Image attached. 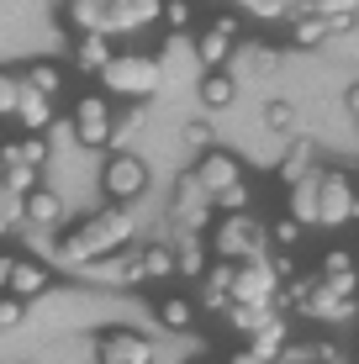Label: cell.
Segmentation results:
<instances>
[{"label": "cell", "instance_id": "1", "mask_svg": "<svg viewBox=\"0 0 359 364\" xmlns=\"http://www.w3.org/2000/svg\"><path fill=\"white\" fill-rule=\"evenodd\" d=\"M132 232H138L132 206H101L95 217H85L74 232L58 237V259H64V264H95V259L122 254Z\"/></svg>", "mask_w": 359, "mask_h": 364}, {"label": "cell", "instance_id": "2", "mask_svg": "<svg viewBox=\"0 0 359 364\" xmlns=\"http://www.w3.org/2000/svg\"><path fill=\"white\" fill-rule=\"evenodd\" d=\"M264 228H259L254 217H217L212 228H206V254L217 259V264H259L264 259Z\"/></svg>", "mask_w": 359, "mask_h": 364}, {"label": "cell", "instance_id": "3", "mask_svg": "<svg viewBox=\"0 0 359 364\" xmlns=\"http://www.w3.org/2000/svg\"><path fill=\"white\" fill-rule=\"evenodd\" d=\"M101 85L111 95L143 100V95H154L159 85H164V69H159V58H148V53H111V64L101 69Z\"/></svg>", "mask_w": 359, "mask_h": 364}, {"label": "cell", "instance_id": "4", "mask_svg": "<svg viewBox=\"0 0 359 364\" xmlns=\"http://www.w3.org/2000/svg\"><path fill=\"white\" fill-rule=\"evenodd\" d=\"M101 191L111 196V206H132V200L148 191V164H143L138 154H127V148L111 154L106 169H101Z\"/></svg>", "mask_w": 359, "mask_h": 364}, {"label": "cell", "instance_id": "5", "mask_svg": "<svg viewBox=\"0 0 359 364\" xmlns=\"http://www.w3.org/2000/svg\"><path fill=\"white\" fill-rule=\"evenodd\" d=\"M354 217H359V196H354L349 174H338V169L317 174V222L323 228H349Z\"/></svg>", "mask_w": 359, "mask_h": 364}, {"label": "cell", "instance_id": "6", "mask_svg": "<svg viewBox=\"0 0 359 364\" xmlns=\"http://www.w3.org/2000/svg\"><path fill=\"white\" fill-rule=\"evenodd\" d=\"M275 274L269 264L259 259V264H232V280H227V306H264L275 311Z\"/></svg>", "mask_w": 359, "mask_h": 364}, {"label": "cell", "instance_id": "7", "mask_svg": "<svg viewBox=\"0 0 359 364\" xmlns=\"http://www.w3.org/2000/svg\"><path fill=\"white\" fill-rule=\"evenodd\" d=\"M191 48H195V58L206 64V74H222V69H227V58H232V48H238V16H232V11L212 16Z\"/></svg>", "mask_w": 359, "mask_h": 364}, {"label": "cell", "instance_id": "8", "mask_svg": "<svg viewBox=\"0 0 359 364\" xmlns=\"http://www.w3.org/2000/svg\"><path fill=\"white\" fill-rule=\"evenodd\" d=\"M169 217L185 228V237H201L206 228H212V196L195 185V174H180L175 185V206H169Z\"/></svg>", "mask_w": 359, "mask_h": 364}, {"label": "cell", "instance_id": "9", "mask_svg": "<svg viewBox=\"0 0 359 364\" xmlns=\"http://www.w3.org/2000/svg\"><path fill=\"white\" fill-rule=\"evenodd\" d=\"M69 117H74V137H80L85 148H106V143H117V117H111L106 95H85L80 106L69 111Z\"/></svg>", "mask_w": 359, "mask_h": 364}, {"label": "cell", "instance_id": "10", "mask_svg": "<svg viewBox=\"0 0 359 364\" xmlns=\"http://www.w3.org/2000/svg\"><path fill=\"white\" fill-rule=\"evenodd\" d=\"M195 174V185H201L206 196H222V191H232V185H243V164L232 154H222V148H212V154H201V164L191 169Z\"/></svg>", "mask_w": 359, "mask_h": 364}, {"label": "cell", "instance_id": "11", "mask_svg": "<svg viewBox=\"0 0 359 364\" xmlns=\"http://www.w3.org/2000/svg\"><path fill=\"white\" fill-rule=\"evenodd\" d=\"M95 354H101V364H154V343L138 333H101L95 338Z\"/></svg>", "mask_w": 359, "mask_h": 364}, {"label": "cell", "instance_id": "12", "mask_svg": "<svg viewBox=\"0 0 359 364\" xmlns=\"http://www.w3.org/2000/svg\"><path fill=\"white\" fill-rule=\"evenodd\" d=\"M48 285H53V274H48V264H37V259H11V280H6V296L11 301H37L48 296Z\"/></svg>", "mask_w": 359, "mask_h": 364}, {"label": "cell", "instance_id": "13", "mask_svg": "<svg viewBox=\"0 0 359 364\" xmlns=\"http://www.w3.org/2000/svg\"><path fill=\"white\" fill-rule=\"evenodd\" d=\"M317 174V148H312V137H291V148L280 154V164H275V180L286 185H301V180H312Z\"/></svg>", "mask_w": 359, "mask_h": 364}, {"label": "cell", "instance_id": "14", "mask_svg": "<svg viewBox=\"0 0 359 364\" xmlns=\"http://www.w3.org/2000/svg\"><path fill=\"white\" fill-rule=\"evenodd\" d=\"M148 21H159L154 0H106V37L138 32V27H148Z\"/></svg>", "mask_w": 359, "mask_h": 364}, {"label": "cell", "instance_id": "15", "mask_svg": "<svg viewBox=\"0 0 359 364\" xmlns=\"http://www.w3.org/2000/svg\"><path fill=\"white\" fill-rule=\"evenodd\" d=\"M21 127V137H43L48 127H53V100L32 95L27 85H21V100H16V117H11Z\"/></svg>", "mask_w": 359, "mask_h": 364}, {"label": "cell", "instance_id": "16", "mask_svg": "<svg viewBox=\"0 0 359 364\" xmlns=\"http://www.w3.org/2000/svg\"><path fill=\"white\" fill-rule=\"evenodd\" d=\"M249 348H254V354L264 359V364H280V354L291 348V317H280V311H275V317H269L264 328L249 338Z\"/></svg>", "mask_w": 359, "mask_h": 364}, {"label": "cell", "instance_id": "17", "mask_svg": "<svg viewBox=\"0 0 359 364\" xmlns=\"http://www.w3.org/2000/svg\"><path fill=\"white\" fill-rule=\"evenodd\" d=\"M64 21L80 37H106V0H69L64 6Z\"/></svg>", "mask_w": 359, "mask_h": 364}, {"label": "cell", "instance_id": "18", "mask_svg": "<svg viewBox=\"0 0 359 364\" xmlns=\"http://www.w3.org/2000/svg\"><path fill=\"white\" fill-rule=\"evenodd\" d=\"M21 217H27L32 228H58V222H64V196H53V191L37 185V191L21 200Z\"/></svg>", "mask_w": 359, "mask_h": 364}, {"label": "cell", "instance_id": "19", "mask_svg": "<svg viewBox=\"0 0 359 364\" xmlns=\"http://www.w3.org/2000/svg\"><path fill=\"white\" fill-rule=\"evenodd\" d=\"M16 80L27 85L32 95H43V100H53L58 90H64V69H58L53 58H37V64H27V69L16 74Z\"/></svg>", "mask_w": 359, "mask_h": 364}, {"label": "cell", "instance_id": "20", "mask_svg": "<svg viewBox=\"0 0 359 364\" xmlns=\"http://www.w3.org/2000/svg\"><path fill=\"white\" fill-rule=\"evenodd\" d=\"M323 174V169H317ZM317 174L312 180H301V185H291L286 191V217L296 222V228H306V222H317Z\"/></svg>", "mask_w": 359, "mask_h": 364}, {"label": "cell", "instance_id": "21", "mask_svg": "<svg viewBox=\"0 0 359 364\" xmlns=\"http://www.w3.org/2000/svg\"><path fill=\"white\" fill-rule=\"evenodd\" d=\"M111 64V37H74V69L80 74H101Z\"/></svg>", "mask_w": 359, "mask_h": 364}, {"label": "cell", "instance_id": "22", "mask_svg": "<svg viewBox=\"0 0 359 364\" xmlns=\"http://www.w3.org/2000/svg\"><path fill=\"white\" fill-rule=\"evenodd\" d=\"M195 317H201V311H195L191 296H159V322H164L169 333H191Z\"/></svg>", "mask_w": 359, "mask_h": 364}, {"label": "cell", "instance_id": "23", "mask_svg": "<svg viewBox=\"0 0 359 364\" xmlns=\"http://www.w3.org/2000/svg\"><path fill=\"white\" fill-rule=\"evenodd\" d=\"M138 274H143V285L148 280H175V248L169 243H148L138 254Z\"/></svg>", "mask_w": 359, "mask_h": 364}, {"label": "cell", "instance_id": "24", "mask_svg": "<svg viewBox=\"0 0 359 364\" xmlns=\"http://www.w3.org/2000/svg\"><path fill=\"white\" fill-rule=\"evenodd\" d=\"M238 16H249V21H291L301 16V6H286V0H243L238 6Z\"/></svg>", "mask_w": 359, "mask_h": 364}, {"label": "cell", "instance_id": "25", "mask_svg": "<svg viewBox=\"0 0 359 364\" xmlns=\"http://www.w3.org/2000/svg\"><path fill=\"white\" fill-rule=\"evenodd\" d=\"M275 48L269 43H243V48H232V64H238V74H264V69H275Z\"/></svg>", "mask_w": 359, "mask_h": 364}, {"label": "cell", "instance_id": "26", "mask_svg": "<svg viewBox=\"0 0 359 364\" xmlns=\"http://www.w3.org/2000/svg\"><path fill=\"white\" fill-rule=\"evenodd\" d=\"M328 37H333V27H328V21H317L312 11L301 6V16L291 21V43H296V48H323Z\"/></svg>", "mask_w": 359, "mask_h": 364}, {"label": "cell", "instance_id": "27", "mask_svg": "<svg viewBox=\"0 0 359 364\" xmlns=\"http://www.w3.org/2000/svg\"><path fill=\"white\" fill-rule=\"evenodd\" d=\"M206 264H212V254H206L201 237H185V248L175 254V274H185V280H201Z\"/></svg>", "mask_w": 359, "mask_h": 364}, {"label": "cell", "instance_id": "28", "mask_svg": "<svg viewBox=\"0 0 359 364\" xmlns=\"http://www.w3.org/2000/svg\"><path fill=\"white\" fill-rule=\"evenodd\" d=\"M222 317H227V328H232V333L254 338V333L264 328L269 317H275V311H264V306H227V311H222Z\"/></svg>", "mask_w": 359, "mask_h": 364}, {"label": "cell", "instance_id": "29", "mask_svg": "<svg viewBox=\"0 0 359 364\" xmlns=\"http://www.w3.org/2000/svg\"><path fill=\"white\" fill-rule=\"evenodd\" d=\"M306 11H312L317 21H328L333 32H343V27L359 16V6H349V0H317V6H306Z\"/></svg>", "mask_w": 359, "mask_h": 364}, {"label": "cell", "instance_id": "30", "mask_svg": "<svg viewBox=\"0 0 359 364\" xmlns=\"http://www.w3.org/2000/svg\"><path fill=\"white\" fill-rule=\"evenodd\" d=\"M232 95H238V80H232L227 69L201 80V100H206V106H232Z\"/></svg>", "mask_w": 359, "mask_h": 364}, {"label": "cell", "instance_id": "31", "mask_svg": "<svg viewBox=\"0 0 359 364\" xmlns=\"http://www.w3.org/2000/svg\"><path fill=\"white\" fill-rule=\"evenodd\" d=\"M11 154H16L27 169H43L48 159H53L48 154V137H11Z\"/></svg>", "mask_w": 359, "mask_h": 364}, {"label": "cell", "instance_id": "32", "mask_svg": "<svg viewBox=\"0 0 359 364\" xmlns=\"http://www.w3.org/2000/svg\"><path fill=\"white\" fill-rule=\"evenodd\" d=\"M359 264H354V254L349 248H328L323 259H317V280H338V274H354Z\"/></svg>", "mask_w": 359, "mask_h": 364}, {"label": "cell", "instance_id": "33", "mask_svg": "<svg viewBox=\"0 0 359 364\" xmlns=\"http://www.w3.org/2000/svg\"><path fill=\"white\" fill-rule=\"evenodd\" d=\"M264 127L280 132V137H296V106L291 100H269L264 106Z\"/></svg>", "mask_w": 359, "mask_h": 364}, {"label": "cell", "instance_id": "34", "mask_svg": "<svg viewBox=\"0 0 359 364\" xmlns=\"http://www.w3.org/2000/svg\"><path fill=\"white\" fill-rule=\"evenodd\" d=\"M16 100H21V80L11 69H0V122L16 117Z\"/></svg>", "mask_w": 359, "mask_h": 364}, {"label": "cell", "instance_id": "35", "mask_svg": "<svg viewBox=\"0 0 359 364\" xmlns=\"http://www.w3.org/2000/svg\"><path fill=\"white\" fill-rule=\"evenodd\" d=\"M264 237H269V243H275V254H291V248L301 243V228H296L291 217H280V222H275V228H269Z\"/></svg>", "mask_w": 359, "mask_h": 364}, {"label": "cell", "instance_id": "36", "mask_svg": "<svg viewBox=\"0 0 359 364\" xmlns=\"http://www.w3.org/2000/svg\"><path fill=\"white\" fill-rule=\"evenodd\" d=\"M185 148H195V154H212V148H217L212 122H185Z\"/></svg>", "mask_w": 359, "mask_h": 364}, {"label": "cell", "instance_id": "37", "mask_svg": "<svg viewBox=\"0 0 359 364\" xmlns=\"http://www.w3.org/2000/svg\"><path fill=\"white\" fill-rule=\"evenodd\" d=\"M191 53H195L191 37H185V32H169V37H164V53H159V69H164L169 58H191Z\"/></svg>", "mask_w": 359, "mask_h": 364}, {"label": "cell", "instance_id": "38", "mask_svg": "<svg viewBox=\"0 0 359 364\" xmlns=\"http://www.w3.org/2000/svg\"><path fill=\"white\" fill-rule=\"evenodd\" d=\"M195 16V11L191 6H180V0H169V6H159V21H169V32H180L185 27V21H191Z\"/></svg>", "mask_w": 359, "mask_h": 364}, {"label": "cell", "instance_id": "39", "mask_svg": "<svg viewBox=\"0 0 359 364\" xmlns=\"http://www.w3.org/2000/svg\"><path fill=\"white\" fill-rule=\"evenodd\" d=\"M21 322H27V306L11 301V296H0V328H21Z\"/></svg>", "mask_w": 359, "mask_h": 364}, {"label": "cell", "instance_id": "40", "mask_svg": "<svg viewBox=\"0 0 359 364\" xmlns=\"http://www.w3.org/2000/svg\"><path fill=\"white\" fill-rule=\"evenodd\" d=\"M16 217H21V200H6V206H0V243H6V232H11Z\"/></svg>", "mask_w": 359, "mask_h": 364}, {"label": "cell", "instance_id": "41", "mask_svg": "<svg viewBox=\"0 0 359 364\" xmlns=\"http://www.w3.org/2000/svg\"><path fill=\"white\" fill-rule=\"evenodd\" d=\"M227 364H264V359H259V354H254L249 343H238V348H232V354H227Z\"/></svg>", "mask_w": 359, "mask_h": 364}, {"label": "cell", "instance_id": "42", "mask_svg": "<svg viewBox=\"0 0 359 364\" xmlns=\"http://www.w3.org/2000/svg\"><path fill=\"white\" fill-rule=\"evenodd\" d=\"M6 280H11V254H0V296H6Z\"/></svg>", "mask_w": 359, "mask_h": 364}, {"label": "cell", "instance_id": "43", "mask_svg": "<svg viewBox=\"0 0 359 364\" xmlns=\"http://www.w3.org/2000/svg\"><path fill=\"white\" fill-rule=\"evenodd\" d=\"M349 117H354V127H359V85L349 90Z\"/></svg>", "mask_w": 359, "mask_h": 364}, {"label": "cell", "instance_id": "44", "mask_svg": "<svg viewBox=\"0 0 359 364\" xmlns=\"http://www.w3.org/2000/svg\"><path fill=\"white\" fill-rule=\"evenodd\" d=\"M349 185H354V196H359V169H354V174H349Z\"/></svg>", "mask_w": 359, "mask_h": 364}, {"label": "cell", "instance_id": "45", "mask_svg": "<svg viewBox=\"0 0 359 364\" xmlns=\"http://www.w3.org/2000/svg\"><path fill=\"white\" fill-rule=\"evenodd\" d=\"M0 206H6V180H0Z\"/></svg>", "mask_w": 359, "mask_h": 364}, {"label": "cell", "instance_id": "46", "mask_svg": "<svg viewBox=\"0 0 359 364\" xmlns=\"http://www.w3.org/2000/svg\"><path fill=\"white\" fill-rule=\"evenodd\" d=\"M185 364H212V359H185Z\"/></svg>", "mask_w": 359, "mask_h": 364}]
</instances>
